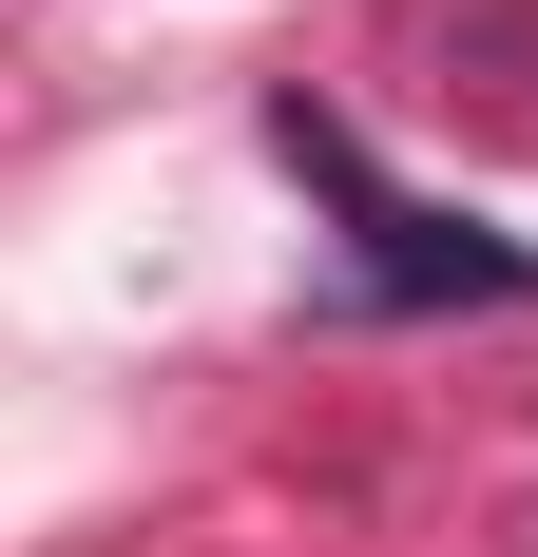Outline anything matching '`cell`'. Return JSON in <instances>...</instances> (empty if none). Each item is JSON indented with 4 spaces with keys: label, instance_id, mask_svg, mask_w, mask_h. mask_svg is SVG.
<instances>
[{
    "label": "cell",
    "instance_id": "cell-1",
    "mask_svg": "<svg viewBox=\"0 0 538 557\" xmlns=\"http://www.w3.org/2000/svg\"><path fill=\"white\" fill-rule=\"evenodd\" d=\"M269 154L346 212V308H538V231L442 212V193H384L366 135H346L327 97H269Z\"/></svg>",
    "mask_w": 538,
    "mask_h": 557
}]
</instances>
